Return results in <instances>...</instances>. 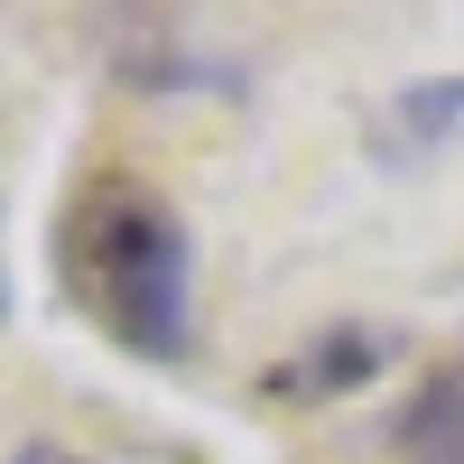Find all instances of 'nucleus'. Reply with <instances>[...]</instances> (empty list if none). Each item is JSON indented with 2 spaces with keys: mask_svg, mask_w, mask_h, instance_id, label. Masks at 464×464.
Returning a JSON list of instances; mask_svg holds the SVG:
<instances>
[{
  "mask_svg": "<svg viewBox=\"0 0 464 464\" xmlns=\"http://www.w3.org/2000/svg\"><path fill=\"white\" fill-rule=\"evenodd\" d=\"M65 306L140 362H186L196 343V232L130 168H84L47 223Z\"/></svg>",
  "mask_w": 464,
  "mask_h": 464,
  "instance_id": "obj_1",
  "label": "nucleus"
},
{
  "mask_svg": "<svg viewBox=\"0 0 464 464\" xmlns=\"http://www.w3.org/2000/svg\"><path fill=\"white\" fill-rule=\"evenodd\" d=\"M391 464H464V353L428 362L391 409Z\"/></svg>",
  "mask_w": 464,
  "mask_h": 464,
  "instance_id": "obj_2",
  "label": "nucleus"
},
{
  "mask_svg": "<svg viewBox=\"0 0 464 464\" xmlns=\"http://www.w3.org/2000/svg\"><path fill=\"white\" fill-rule=\"evenodd\" d=\"M446 140H464V74H418L381 111V149L391 159H437Z\"/></svg>",
  "mask_w": 464,
  "mask_h": 464,
  "instance_id": "obj_3",
  "label": "nucleus"
},
{
  "mask_svg": "<svg viewBox=\"0 0 464 464\" xmlns=\"http://www.w3.org/2000/svg\"><path fill=\"white\" fill-rule=\"evenodd\" d=\"M381 372V334L372 325H325L316 334V353H306L297 372H269V391H288V400H334V391H353V381Z\"/></svg>",
  "mask_w": 464,
  "mask_h": 464,
  "instance_id": "obj_4",
  "label": "nucleus"
},
{
  "mask_svg": "<svg viewBox=\"0 0 464 464\" xmlns=\"http://www.w3.org/2000/svg\"><path fill=\"white\" fill-rule=\"evenodd\" d=\"M10 464H111V455H84V446H65V437H28Z\"/></svg>",
  "mask_w": 464,
  "mask_h": 464,
  "instance_id": "obj_5",
  "label": "nucleus"
},
{
  "mask_svg": "<svg viewBox=\"0 0 464 464\" xmlns=\"http://www.w3.org/2000/svg\"><path fill=\"white\" fill-rule=\"evenodd\" d=\"M0 316H10V269H0Z\"/></svg>",
  "mask_w": 464,
  "mask_h": 464,
  "instance_id": "obj_6",
  "label": "nucleus"
}]
</instances>
